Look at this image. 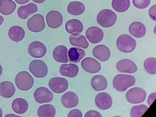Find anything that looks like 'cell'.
I'll return each instance as SVG.
<instances>
[{"mask_svg":"<svg viewBox=\"0 0 156 117\" xmlns=\"http://www.w3.org/2000/svg\"><path fill=\"white\" fill-rule=\"evenodd\" d=\"M136 82L135 78L132 75L119 74L116 75L114 78L113 85L116 90L123 92L133 86Z\"/></svg>","mask_w":156,"mask_h":117,"instance_id":"cell-1","label":"cell"},{"mask_svg":"<svg viewBox=\"0 0 156 117\" xmlns=\"http://www.w3.org/2000/svg\"><path fill=\"white\" fill-rule=\"evenodd\" d=\"M116 44L118 49L120 51L124 53H129L135 49L136 42L133 37L129 35L124 34L118 37Z\"/></svg>","mask_w":156,"mask_h":117,"instance_id":"cell-2","label":"cell"},{"mask_svg":"<svg viewBox=\"0 0 156 117\" xmlns=\"http://www.w3.org/2000/svg\"><path fill=\"white\" fill-rule=\"evenodd\" d=\"M15 82L19 89L26 91L29 90L32 87L34 81L33 77L29 72L22 71L16 75Z\"/></svg>","mask_w":156,"mask_h":117,"instance_id":"cell-3","label":"cell"},{"mask_svg":"<svg viewBox=\"0 0 156 117\" xmlns=\"http://www.w3.org/2000/svg\"><path fill=\"white\" fill-rule=\"evenodd\" d=\"M116 14L111 9H105L101 11L98 14L97 20L101 26L105 28L113 26L117 19Z\"/></svg>","mask_w":156,"mask_h":117,"instance_id":"cell-4","label":"cell"},{"mask_svg":"<svg viewBox=\"0 0 156 117\" xmlns=\"http://www.w3.org/2000/svg\"><path fill=\"white\" fill-rule=\"evenodd\" d=\"M146 96V92L144 89L139 87H135L131 89L127 92L126 98L129 103L137 104L144 101Z\"/></svg>","mask_w":156,"mask_h":117,"instance_id":"cell-5","label":"cell"},{"mask_svg":"<svg viewBox=\"0 0 156 117\" xmlns=\"http://www.w3.org/2000/svg\"><path fill=\"white\" fill-rule=\"evenodd\" d=\"M29 68L30 72L37 78H42L48 74V66L44 61L41 60H32L29 64Z\"/></svg>","mask_w":156,"mask_h":117,"instance_id":"cell-6","label":"cell"},{"mask_svg":"<svg viewBox=\"0 0 156 117\" xmlns=\"http://www.w3.org/2000/svg\"><path fill=\"white\" fill-rule=\"evenodd\" d=\"M44 17L40 14H37L30 18L27 22V26L28 29L34 32H38L42 31L45 27Z\"/></svg>","mask_w":156,"mask_h":117,"instance_id":"cell-7","label":"cell"},{"mask_svg":"<svg viewBox=\"0 0 156 117\" xmlns=\"http://www.w3.org/2000/svg\"><path fill=\"white\" fill-rule=\"evenodd\" d=\"M48 85L50 89L54 92L61 93L68 88L69 83L66 79L60 77H55L49 81Z\"/></svg>","mask_w":156,"mask_h":117,"instance_id":"cell-8","label":"cell"},{"mask_svg":"<svg viewBox=\"0 0 156 117\" xmlns=\"http://www.w3.org/2000/svg\"><path fill=\"white\" fill-rule=\"evenodd\" d=\"M34 98L39 104L51 102L53 98L52 93L47 88L41 87L37 89L34 92Z\"/></svg>","mask_w":156,"mask_h":117,"instance_id":"cell-9","label":"cell"},{"mask_svg":"<svg viewBox=\"0 0 156 117\" xmlns=\"http://www.w3.org/2000/svg\"><path fill=\"white\" fill-rule=\"evenodd\" d=\"M96 106L102 110H106L111 107L112 104V99L111 96L106 92H101L98 94L95 99Z\"/></svg>","mask_w":156,"mask_h":117,"instance_id":"cell-10","label":"cell"},{"mask_svg":"<svg viewBox=\"0 0 156 117\" xmlns=\"http://www.w3.org/2000/svg\"><path fill=\"white\" fill-rule=\"evenodd\" d=\"M28 52L34 58H41L44 56L47 52L45 46L38 41H33L30 43L28 48Z\"/></svg>","mask_w":156,"mask_h":117,"instance_id":"cell-11","label":"cell"},{"mask_svg":"<svg viewBox=\"0 0 156 117\" xmlns=\"http://www.w3.org/2000/svg\"><path fill=\"white\" fill-rule=\"evenodd\" d=\"M116 68L119 72L126 73H133L138 69L136 64L130 59H124L119 61L116 64Z\"/></svg>","mask_w":156,"mask_h":117,"instance_id":"cell-12","label":"cell"},{"mask_svg":"<svg viewBox=\"0 0 156 117\" xmlns=\"http://www.w3.org/2000/svg\"><path fill=\"white\" fill-rule=\"evenodd\" d=\"M81 67L86 71L91 73H95L101 69L100 63L96 59L90 57H86L81 62Z\"/></svg>","mask_w":156,"mask_h":117,"instance_id":"cell-13","label":"cell"},{"mask_svg":"<svg viewBox=\"0 0 156 117\" xmlns=\"http://www.w3.org/2000/svg\"><path fill=\"white\" fill-rule=\"evenodd\" d=\"M46 19L48 26L52 28L59 27L63 22L62 15L59 12L56 10L49 12L46 15Z\"/></svg>","mask_w":156,"mask_h":117,"instance_id":"cell-14","label":"cell"},{"mask_svg":"<svg viewBox=\"0 0 156 117\" xmlns=\"http://www.w3.org/2000/svg\"><path fill=\"white\" fill-rule=\"evenodd\" d=\"M86 35L90 43L96 44L102 40L104 37V32L102 30L98 27H91L87 29Z\"/></svg>","mask_w":156,"mask_h":117,"instance_id":"cell-15","label":"cell"},{"mask_svg":"<svg viewBox=\"0 0 156 117\" xmlns=\"http://www.w3.org/2000/svg\"><path fill=\"white\" fill-rule=\"evenodd\" d=\"M61 101L65 107L72 108L77 105L79 100L78 96L75 93L68 91L62 96Z\"/></svg>","mask_w":156,"mask_h":117,"instance_id":"cell-16","label":"cell"},{"mask_svg":"<svg viewBox=\"0 0 156 117\" xmlns=\"http://www.w3.org/2000/svg\"><path fill=\"white\" fill-rule=\"evenodd\" d=\"M38 10L37 6L33 3L20 6L17 9V14L19 17L22 19H27L30 15L36 12Z\"/></svg>","mask_w":156,"mask_h":117,"instance_id":"cell-17","label":"cell"},{"mask_svg":"<svg viewBox=\"0 0 156 117\" xmlns=\"http://www.w3.org/2000/svg\"><path fill=\"white\" fill-rule=\"evenodd\" d=\"M92 53L94 57L101 62L107 61L111 55V52L108 48L103 45L96 46L93 49Z\"/></svg>","mask_w":156,"mask_h":117,"instance_id":"cell-18","label":"cell"},{"mask_svg":"<svg viewBox=\"0 0 156 117\" xmlns=\"http://www.w3.org/2000/svg\"><path fill=\"white\" fill-rule=\"evenodd\" d=\"M9 38L16 43L20 42L24 38L25 32L24 29L18 25H14L11 27L8 32Z\"/></svg>","mask_w":156,"mask_h":117,"instance_id":"cell-19","label":"cell"},{"mask_svg":"<svg viewBox=\"0 0 156 117\" xmlns=\"http://www.w3.org/2000/svg\"><path fill=\"white\" fill-rule=\"evenodd\" d=\"M79 71L78 66L73 64H62L59 68V72L62 75L70 78L76 77Z\"/></svg>","mask_w":156,"mask_h":117,"instance_id":"cell-20","label":"cell"},{"mask_svg":"<svg viewBox=\"0 0 156 117\" xmlns=\"http://www.w3.org/2000/svg\"><path fill=\"white\" fill-rule=\"evenodd\" d=\"M129 30L131 35L137 38L144 37L146 31V28L144 24L138 21L132 23L129 27Z\"/></svg>","mask_w":156,"mask_h":117,"instance_id":"cell-21","label":"cell"},{"mask_svg":"<svg viewBox=\"0 0 156 117\" xmlns=\"http://www.w3.org/2000/svg\"><path fill=\"white\" fill-rule=\"evenodd\" d=\"M16 91L14 84L8 81L0 83V96L4 98H9L15 94Z\"/></svg>","mask_w":156,"mask_h":117,"instance_id":"cell-22","label":"cell"},{"mask_svg":"<svg viewBox=\"0 0 156 117\" xmlns=\"http://www.w3.org/2000/svg\"><path fill=\"white\" fill-rule=\"evenodd\" d=\"M67 49L63 45L56 46L53 52V57L55 60L57 62L66 63L68 62Z\"/></svg>","mask_w":156,"mask_h":117,"instance_id":"cell-23","label":"cell"},{"mask_svg":"<svg viewBox=\"0 0 156 117\" xmlns=\"http://www.w3.org/2000/svg\"><path fill=\"white\" fill-rule=\"evenodd\" d=\"M91 84L94 90L100 91L104 90L107 88L108 82L105 76L101 75H97L92 78Z\"/></svg>","mask_w":156,"mask_h":117,"instance_id":"cell-24","label":"cell"},{"mask_svg":"<svg viewBox=\"0 0 156 117\" xmlns=\"http://www.w3.org/2000/svg\"><path fill=\"white\" fill-rule=\"evenodd\" d=\"M12 107L15 113L22 114L27 111L29 105L28 102L25 99L21 98H17L13 101Z\"/></svg>","mask_w":156,"mask_h":117,"instance_id":"cell-25","label":"cell"},{"mask_svg":"<svg viewBox=\"0 0 156 117\" xmlns=\"http://www.w3.org/2000/svg\"><path fill=\"white\" fill-rule=\"evenodd\" d=\"M83 28V25L82 22L76 19L68 20L65 25L66 31L71 34L80 33L82 31Z\"/></svg>","mask_w":156,"mask_h":117,"instance_id":"cell-26","label":"cell"},{"mask_svg":"<svg viewBox=\"0 0 156 117\" xmlns=\"http://www.w3.org/2000/svg\"><path fill=\"white\" fill-rule=\"evenodd\" d=\"M68 55L69 62L77 63L85 57V52L83 49L80 48L72 47L68 51Z\"/></svg>","mask_w":156,"mask_h":117,"instance_id":"cell-27","label":"cell"},{"mask_svg":"<svg viewBox=\"0 0 156 117\" xmlns=\"http://www.w3.org/2000/svg\"><path fill=\"white\" fill-rule=\"evenodd\" d=\"M69 41L70 43L74 46L85 49L89 46V43L85 37L79 34H72L69 36Z\"/></svg>","mask_w":156,"mask_h":117,"instance_id":"cell-28","label":"cell"},{"mask_svg":"<svg viewBox=\"0 0 156 117\" xmlns=\"http://www.w3.org/2000/svg\"><path fill=\"white\" fill-rule=\"evenodd\" d=\"M16 7L12 0H0V13L4 15H9L13 13Z\"/></svg>","mask_w":156,"mask_h":117,"instance_id":"cell-29","label":"cell"},{"mask_svg":"<svg viewBox=\"0 0 156 117\" xmlns=\"http://www.w3.org/2000/svg\"><path fill=\"white\" fill-rule=\"evenodd\" d=\"M85 10V6L82 2L76 1L70 2L67 6V11L69 14L74 16L82 14Z\"/></svg>","mask_w":156,"mask_h":117,"instance_id":"cell-30","label":"cell"},{"mask_svg":"<svg viewBox=\"0 0 156 117\" xmlns=\"http://www.w3.org/2000/svg\"><path fill=\"white\" fill-rule=\"evenodd\" d=\"M37 113L41 117H54L56 114V109L52 105L49 104H43L38 108Z\"/></svg>","mask_w":156,"mask_h":117,"instance_id":"cell-31","label":"cell"},{"mask_svg":"<svg viewBox=\"0 0 156 117\" xmlns=\"http://www.w3.org/2000/svg\"><path fill=\"white\" fill-rule=\"evenodd\" d=\"M113 8L118 13H123L129 8L130 0H112V2Z\"/></svg>","mask_w":156,"mask_h":117,"instance_id":"cell-32","label":"cell"},{"mask_svg":"<svg viewBox=\"0 0 156 117\" xmlns=\"http://www.w3.org/2000/svg\"><path fill=\"white\" fill-rule=\"evenodd\" d=\"M144 66L147 72L150 75L156 73V59L154 57H150L144 61Z\"/></svg>","mask_w":156,"mask_h":117,"instance_id":"cell-33","label":"cell"},{"mask_svg":"<svg viewBox=\"0 0 156 117\" xmlns=\"http://www.w3.org/2000/svg\"><path fill=\"white\" fill-rule=\"evenodd\" d=\"M148 108V107L144 104L136 105L131 108L130 115L132 117H140Z\"/></svg>","mask_w":156,"mask_h":117,"instance_id":"cell-34","label":"cell"},{"mask_svg":"<svg viewBox=\"0 0 156 117\" xmlns=\"http://www.w3.org/2000/svg\"><path fill=\"white\" fill-rule=\"evenodd\" d=\"M151 0H133V5L139 9H144L150 3Z\"/></svg>","mask_w":156,"mask_h":117,"instance_id":"cell-35","label":"cell"},{"mask_svg":"<svg viewBox=\"0 0 156 117\" xmlns=\"http://www.w3.org/2000/svg\"><path fill=\"white\" fill-rule=\"evenodd\" d=\"M83 114L78 109H74L71 111L69 113L68 117H82Z\"/></svg>","mask_w":156,"mask_h":117,"instance_id":"cell-36","label":"cell"},{"mask_svg":"<svg viewBox=\"0 0 156 117\" xmlns=\"http://www.w3.org/2000/svg\"><path fill=\"white\" fill-rule=\"evenodd\" d=\"M84 116L85 117H101L102 116L98 112L94 110H91L85 113Z\"/></svg>","mask_w":156,"mask_h":117,"instance_id":"cell-37","label":"cell"},{"mask_svg":"<svg viewBox=\"0 0 156 117\" xmlns=\"http://www.w3.org/2000/svg\"><path fill=\"white\" fill-rule=\"evenodd\" d=\"M156 5L151 6L149 10V15L150 18L153 20L156 21Z\"/></svg>","mask_w":156,"mask_h":117,"instance_id":"cell-38","label":"cell"},{"mask_svg":"<svg viewBox=\"0 0 156 117\" xmlns=\"http://www.w3.org/2000/svg\"><path fill=\"white\" fill-rule=\"evenodd\" d=\"M156 92L151 93L148 97L147 103L149 106H150L156 98Z\"/></svg>","mask_w":156,"mask_h":117,"instance_id":"cell-39","label":"cell"},{"mask_svg":"<svg viewBox=\"0 0 156 117\" xmlns=\"http://www.w3.org/2000/svg\"><path fill=\"white\" fill-rule=\"evenodd\" d=\"M16 2L20 5H23L27 3L30 0H14Z\"/></svg>","mask_w":156,"mask_h":117,"instance_id":"cell-40","label":"cell"},{"mask_svg":"<svg viewBox=\"0 0 156 117\" xmlns=\"http://www.w3.org/2000/svg\"><path fill=\"white\" fill-rule=\"evenodd\" d=\"M32 1L37 3H41L44 2L46 0H32Z\"/></svg>","mask_w":156,"mask_h":117,"instance_id":"cell-41","label":"cell"},{"mask_svg":"<svg viewBox=\"0 0 156 117\" xmlns=\"http://www.w3.org/2000/svg\"><path fill=\"white\" fill-rule=\"evenodd\" d=\"M19 117L20 116L12 114H8L5 116V117Z\"/></svg>","mask_w":156,"mask_h":117,"instance_id":"cell-42","label":"cell"},{"mask_svg":"<svg viewBox=\"0 0 156 117\" xmlns=\"http://www.w3.org/2000/svg\"><path fill=\"white\" fill-rule=\"evenodd\" d=\"M4 18L0 15V26L2 24L4 21Z\"/></svg>","mask_w":156,"mask_h":117,"instance_id":"cell-43","label":"cell"},{"mask_svg":"<svg viewBox=\"0 0 156 117\" xmlns=\"http://www.w3.org/2000/svg\"><path fill=\"white\" fill-rule=\"evenodd\" d=\"M3 72V69L1 65L0 64V76L2 75Z\"/></svg>","mask_w":156,"mask_h":117,"instance_id":"cell-44","label":"cell"},{"mask_svg":"<svg viewBox=\"0 0 156 117\" xmlns=\"http://www.w3.org/2000/svg\"><path fill=\"white\" fill-rule=\"evenodd\" d=\"M2 115L3 111L1 108L0 107V117H2Z\"/></svg>","mask_w":156,"mask_h":117,"instance_id":"cell-45","label":"cell"}]
</instances>
